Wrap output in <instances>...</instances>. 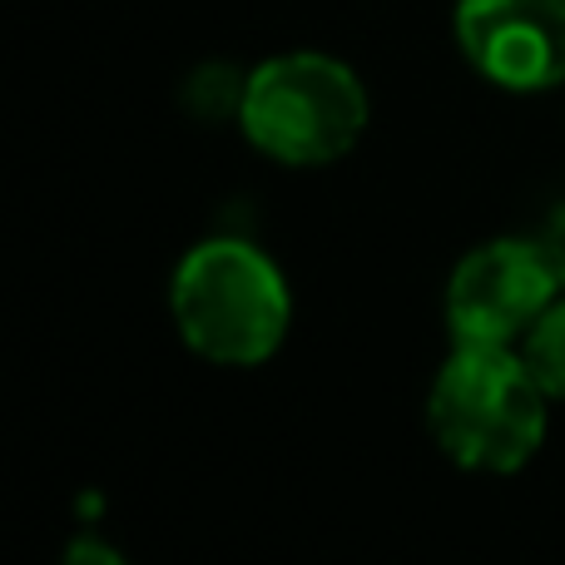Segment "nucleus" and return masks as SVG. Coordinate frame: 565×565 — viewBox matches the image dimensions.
<instances>
[{
  "instance_id": "nucleus-6",
  "label": "nucleus",
  "mask_w": 565,
  "mask_h": 565,
  "mask_svg": "<svg viewBox=\"0 0 565 565\" xmlns=\"http://www.w3.org/2000/svg\"><path fill=\"white\" fill-rule=\"evenodd\" d=\"M516 352L526 358V367L536 372L546 397H565V292L531 322V332L516 342Z\"/></svg>"
},
{
  "instance_id": "nucleus-1",
  "label": "nucleus",
  "mask_w": 565,
  "mask_h": 565,
  "mask_svg": "<svg viewBox=\"0 0 565 565\" xmlns=\"http://www.w3.org/2000/svg\"><path fill=\"white\" fill-rule=\"evenodd\" d=\"M546 387L516 348L457 342L427 397V427L441 457L467 471H516L546 441Z\"/></svg>"
},
{
  "instance_id": "nucleus-5",
  "label": "nucleus",
  "mask_w": 565,
  "mask_h": 565,
  "mask_svg": "<svg viewBox=\"0 0 565 565\" xmlns=\"http://www.w3.org/2000/svg\"><path fill=\"white\" fill-rule=\"evenodd\" d=\"M457 45L511 95L565 85V0H457Z\"/></svg>"
},
{
  "instance_id": "nucleus-3",
  "label": "nucleus",
  "mask_w": 565,
  "mask_h": 565,
  "mask_svg": "<svg viewBox=\"0 0 565 565\" xmlns=\"http://www.w3.org/2000/svg\"><path fill=\"white\" fill-rule=\"evenodd\" d=\"M238 125L248 145L292 169L342 159L367 129V89L342 60L318 50L274 55L244 79Z\"/></svg>"
},
{
  "instance_id": "nucleus-2",
  "label": "nucleus",
  "mask_w": 565,
  "mask_h": 565,
  "mask_svg": "<svg viewBox=\"0 0 565 565\" xmlns=\"http://www.w3.org/2000/svg\"><path fill=\"white\" fill-rule=\"evenodd\" d=\"M169 312L189 352L218 367H258L288 338V282L264 248L244 238H204L169 282Z\"/></svg>"
},
{
  "instance_id": "nucleus-7",
  "label": "nucleus",
  "mask_w": 565,
  "mask_h": 565,
  "mask_svg": "<svg viewBox=\"0 0 565 565\" xmlns=\"http://www.w3.org/2000/svg\"><path fill=\"white\" fill-rule=\"evenodd\" d=\"M541 248H546L551 268H556V278H561V288H565V199L551 209L546 228H541Z\"/></svg>"
},
{
  "instance_id": "nucleus-4",
  "label": "nucleus",
  "mask_w": 565,
  "mask_h": 565,
  "mask_svg": "<svg viewBox=\"0 0 565 565\" xmlns=\"http://www.w3.org/2000/svg\"><path fill=\"white\" fill-rule=\"evenodd\" d=\"M561 292L541 238H491L471 248L447 282V328L457 342L516 348Z\"/></svg>"
}]
</instances>
